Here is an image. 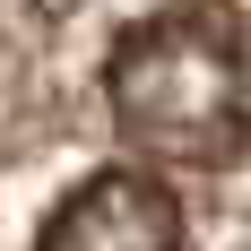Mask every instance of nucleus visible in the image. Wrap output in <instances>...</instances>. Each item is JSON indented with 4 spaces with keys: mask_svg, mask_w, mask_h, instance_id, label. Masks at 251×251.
Masks as SVG:
<instances>
[{
    "mask_svg": "<svg viewBox=\"0 0 251 251\" xmlns=\"http://www.w3.org/2000/svg\"><path fill=\"white\" fill-rule=\"evenodd\" d=\"M104 96L139 165H234L251 148V9L174 0L104 61Z\"/></svg>",
    "mask_w": 251,
    "mask_h": 251,
    "instance_id": "f257e3e1",
    "label": "nucleus"
},
{
    "mask_svg": "<svg viewBox=\"0 0 251 251\" xmlns=\"http://www.w3.org/2000/svg\"><path fill=\"white\" fill-rule=\"evenodd\" d=\"M35 251H182V208L148 165H104L44 217Z\"/></svg>",
    "mask_w": 251,
    "mask_h": 251,
    "instance_id": "f03ea898",
    "label": "nucleus"
}]
</instances>
